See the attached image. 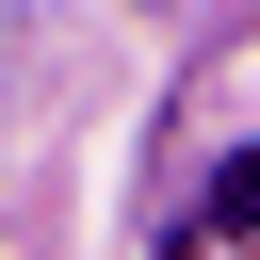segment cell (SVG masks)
I'll return each instance as SVG.
<instances>
[{"mask_svg":"<svg viewBox=\"0 0 260 260\" xmlns=\"http://www.w3.org/2000/svg\"><path fill=\"white\" fill-rule=\"evenodd\" d=\"M211 228H260V146H244V162H211Z\"/></svg>","mask_w":260,"mask_h":260,"instance_id":"1","label":"cell"}]
</instances>
